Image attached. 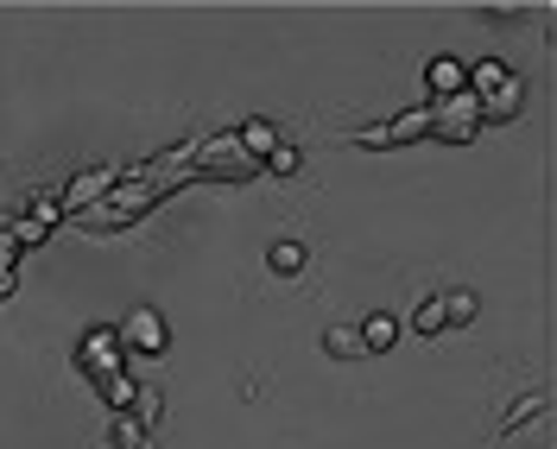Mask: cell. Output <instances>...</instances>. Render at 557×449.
<instances>
[{
    "instance_id": "6",
    "label": "cell",
    "mask_w": 557,
    "mask_h": 449,
    "mask_svg": "<svg viewBox=\"0 0 557 449\" xmlns=\"http://www.w3.org/2000/svg\"><path fill=\"white\" fill-rule=\"evenodd\" d=\"M76 367H83L96 386L114 381V374H121V342H114V329H89L83 348H76Z\"/></svg>"
},
{
    "instance_id": "18",
    "label": "cell",
    "mask_w": 557,
    "mask_h": 449,
    "mask_svg": "<svg viewBox=\"0 0 557 449\" xmlns=\"http://www.w3.org/2000/svg\"><path fill=\"white\" fill-rule=\"evenodd\" d=\"M102 399H108V406H114V412H127V406H134V399H139V386L127 381V374H114V381H102Z\"/></svg>"
},
{
    "instance_id": "13",
    "label": "cell",
    "mask_w": 557,
    "mask_h": 449,
    "mask_svg": "<svg viewBox=\"0 0 557 449\" xmlns=\"http://www.w3.org/2000/svg\"><path fill=\"white\" fill-rule=\"evenodd\" d=\"M26 222H38V228H58V222H64V209H58V190H33V203H26Z\"/></svg>"
},
{
    "instance_id": "14",
    "label": "cell",
    "mask_w": 557,
    "mask_h": 449,
    "mask_svg": "<svg viewBox=\"0 0 557 449\" xmlns=\"http://www.w3.org/2000/svg\"><path fill=\"white\" fill-rule=\"evenodd\" d=\"M475 311H482V298L475 291H444V323H475Z\"/></svg>"
},
{
    "instance_id": "3",
    "label": "cell",
    "mask_w": 557,
    "mask_h": 449,
    "mask_svg": "<svg viewBox=\"0 0 557 449\" xmlns=\"http://www.w3.org/2000/svg\"><path fill=\"white\" fill-rule=\"evenodd\" d=\"M431 134L444 139V146H469V139L482 134V108H475V96L462 89V96H450V102H431Z\"/></svg>"
},
{
    "instance_id": "9",
    "label": "cell",
    "mask_w": 557,
    "mask_h": 449,
    "mask_svg": "<svg viewBox=\"0 0 557 449\" xmlns=\"http://www.w3.org/2000/svg\"><path fill=\"white\" fill-rule=\"evenodd\" d=\"M482 121H520V108H525V89H520V76H507L494 96H482Z\"/></svg>"
},
{
    "instance_id": "4",
    "label": "cell",
    "mask_w": 557,
    "mask_h": 449,
    "mask_svg": "<svg viewBox=\"0 0 557 449\" xmlns=\"http://www.w3.org/2000/svg\"><path fill=\"white\" fill-rule=\"evenodd\" d=\"M114 342L121 348H134V354H165V342H172V329H165V316L159 311H127V323L114 329Z\"/></svg>"
},
{
    "instance_id": "1",
    "label": "cell",
    "mask_w": 557,
    "mask_h": 449,
    "mask_svg": "<svg viewBox=\"0 0 557 449\" xmlns=\"http://www.w3.org/2000/svg\"><path fill=\"white\" fill-rule=\"evenodd\" d=\"M260 172V159H247L235 134H215V139H190V177H222V184H247Z\"/></svg>"
},
{
    "instance_id": "12",
    "label": "cell",
    "mask_w": 557,
    "mask_h": 449,
    "mask_svg": "<svg viewBox=\"0 0 557 449\" xmlns=\"http://www.w3.org/2000/svg\"><path fill=\"white\" fill-rule=\"evenodd\" d=\"M323 348L336 354V361H355V354H368L361 336H355V323H336V329H323Z\"/></svg>"
},
{
    "instance_id": "17",
    "label": "cell",
    "mask_w": 557,
    "mask_h": 449,
    "mask_svg": "<svg viewBox=\"0 0 557 449\" xmlns=\"http://www.w3.org/2000/svg\"><path fill=\"white\" fill-rule=\"evenodd\" d=\"M267 260H273V273H305V241H278Z\"/></svg>"
},
{
    "instance_id": "8",
    "label": "cell",
    "mask_w": 557,
    "mask_h": 449,
    "mask_svg": "<svg viewBox=\"0 0 557 449\" xmlns=\"http://www.w3.org/2000/svg\"><path fill=\"white\" fill-rule=\"evenodd\" d=\"M462 70L469 64H456V58H431V64H424V96H431V102L462 96Z\"/></svg>"
},
{
    "instance_id": "19",
    "label": "cell",
    "mask_w": 557,
    "mask_h": 449,
    "mask_svg": "<svg viewBox=\"0 0 557 449\" xmlns=\"http://www.w3.org/2000/svg\"><path fill=\"white\" fill-rule=\"evenodd\" d=\"M13 260H20V253H13L7 235H0V298H13V291H20V266H13Z\"/></svg>"
},
{
    "instance_id": "15",
    "label": "cell",
    "mask_w": 557,
    "mask_h": 449,
    "mask_svg": "<svg viewBox=\"0 0 557 449\" xmlns=\"http://www.w3.org/2000/svg\"><path fill=\"white\" fill-rule=\"evenodd\" d=\"M412 329L418 336H444V329H450V323H444V298H424L412 311Z\"/></svg>"
},
{
    "instance_id": "7",
    "label": "cell",
    "mask_w": 557,
    "mask_h": 449,
    "mask_svg": "<svg viewBox=\"0 0 557 449\" xmlns=\"http://www.w3.org/2000/svg\"><path fill=\"white\" fill-rule=\"evenodd\" d=\"M431 134V102H418V108H399L393 121H381V146H412V139Z\"/></svg>"
},
{
    "instance_id": "2",
    "label": "cell",
    "mask_w": 557,
    "mask_h": 449,
    "mask_svg": "<svg viewBox=\"0 0 557 449\" xmlns=\"http://www.w3.org/2000/svg\"><path fill=\"white\" fill-rule=\"evenodd\" d=\"M159 203V190L152 184H139V177H114V190H108L96 209H83V228H127V222H139L146 209Z\"/></svg>"
},
{
    "instance_id": "10",
    "label": "cell",
    "mask_w": 557,
    "mask_h": 449,
    "mask_svg": "<svg viewBox=\"0 0 557 449\" xmlns=\"http://www.w3.org/2000/svg\"><path fill=\"white\" fill-rule=\"evenodd\" d=\"M355 336H361V348H368V354H381V348H393V336H399V323H393L386 311H374L368 323H355Z\"/></svg>"
},
{
    "instance_id": "5",
    "label": "cell",
    "mask_w": 557,
    "mask_h": 449,
    "mask_svg": "<svg viewBox=\"0 0 557 449\" xmlns=\"http://www.w3.org/2000/svg\"><path fill=\"white\" fill-rule=\"evenodd\" d=\"M114 165H89V172L83 177H70L64 190H58V209H64V215H83V209H96L108 197V190H114Z\"/></svg>"
},
{
    "instance_id": "20",
    "label": "cell",
    "mask_w": 557,
    "mask_h": 449,
    "mask_svg": "<svg viewBox=\"0 0 557 449\" xmlns=\"http://www.w3.org/2000/svg\"><path fill=\"white\" fill-rule=\"evenodd\" d=\"M260 165H273L278 177H292V172H298V165H305V159H298V146H285V139H278V146H273V152H267V159H260Z\"/></svg>"
},
{
    "instance_id": "11",
    "label": "cell",
    "mask_w": 557,
    "mask_h": 449,
    "mask_svg": "<svg viewBox=\"0 0 557 449\" xmlns=\"http://www.w3.org/2000/svg\"><path fill=\"white\" fill-rule=\"evenodd\" d=\"M235 139H242V152H247V159H267V152L278 146V127H273V121H247V127H242Z\"/></svg>"
},
{
    "instance_id": "16",
    "label": "cell",
    "mask_w": 557,
    "mask_h": 449,
    "mask_svg": "<svg viewBox=\"0 0 557 449\" xmlns=\"http://www.w3.org/2000/svg\"><path fill=\"white\" fill-rule=\"evenodd\" d=\"M114 444L121 449H146L152 437H146V424H139L134 412H114Z\"/></svg>"
}]
</instances>
